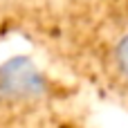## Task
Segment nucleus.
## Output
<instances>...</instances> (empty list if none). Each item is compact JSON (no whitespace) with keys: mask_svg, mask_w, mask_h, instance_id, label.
Listing matches in <instances>:
<instances>
[{"mask_svg":"<svg viewBox=\"0 0 128 128\" xmlns=\"http://www.w3.org/2000/svg\"><path fill=\"white\" fill-rule=\"evenodd\" d=\"M115 58H117L119 70L128 76V36H124V38L117 43V47H115Z\"/></svg>","mask_w":128,"mask_h":128,"instance_id":"1","label":"nucleus"}]
</instances>
